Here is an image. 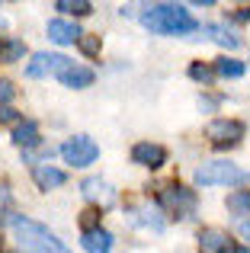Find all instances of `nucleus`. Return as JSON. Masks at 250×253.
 <instances>
[{
    "instance_id": "1",
    "label": "nucleus",
    "mask_w": 250,
    "mask_h": 253,
    "mask_svg": "<svg viewBox=\"0 0 250 253\" xmlns=\"http://www.w3.org/2000/svg\"><path fill=\"white\" fill-rule=\"evenodd\" d=\"M141 23L148 26L151 32H161V36H186V32H196L199 23L189 16V10H183L180 3H154L144 6Z\"/></svg>"
},
{
    "instance_id": "2",
    "label": "nucleus",
    "mask_w": 250,
    "mask_h": 253,
    "mask_svg": "<svg viewBox=\"0 0 250 253\" xmlns=\"http://www.w3.org/2000/svg\"><path fill=\"white\" fill-rule=\"evenodd\" d=\"M10 228L16 234V244L23 253H71V247H64L48 228H42L39 221H32L26 215H13Z\"/></svg>"
},
{
    "instance_id": "3",
    "label": "nucleus",
    "mask_w": 250,
    "mask_h": 253,
    "mask_svg": "<svg viewBox=\"0 0 250 253\" xmlns=\"http://www.w3.org/2000/svg\"><path fill=\"white\" fill-rule=\"evenodd\" d=\"M193 179H196V186H244L250 183V173L228 161H208L196 170Z\"/></svg>"
},
{
    "instance_id": "4",
    "label": "nucleus",
    "mask_w": 250,
    "mask_h": 253,
    "mask_svg": "<svg viewBox=\"0 0 250 253\" xmlns=\"http://www.w3.org/2000/svg\"><path fill=\"white\" fill-rule=\"evenodd\" d=\"M61 157L71 164V167H90V164L100 157V148H96L93 138L77 135V138H71V141L61 144Z\"/></svg>"
},
{
    "instance_id": "5",
    "label": "nucleus",
    "mask_w": 250,
    "mask_h": 253,
    "mask_svg": "<svg viewBox=\"0 0 250 253\" xmlns=\"http://www.w3.org/2000/svg\"><path fill=\"white\" fill-rule=\"evenodd\" d=\"M206 135L212 138L215 148H225V144H238L241 138H244V122H238V119H215V122L206 128Z\"/></svg>"
},
{
    "instance_id": "6",
    "label": "nucleus",
    "mask_w": 250,
    "mask_h": 253,
    "mask_svg": "<svg viewBox=\"0 0 250 253\" xmlns=\"http://www.w3.org/2000/svg\"><path fill=\"white\" fill-rule=\"evenodd\" d=\"M71 64H74V61H71V58H64V55H48V51H39V55L29 61L26 74H29V77H45V74L61 77Z\"/></svg>"
},
{
    "instance_id": "7",
    "label": "nucleus",
    "mask_w": 250,
    "mask_h": 253,
    "mask_svg": "<svg viewBox=\"0 0 250 253\" xmlns=\"http://www.w3.org/2000/svg\"><path fill=\"white\" fill-rule=\"evenodd\" d=\"M161 202L167 209H176V215H186V211H193L196 196H193V189H183V186H164Z\"/></svg>"
},
{
    "instance_id": "8",
    "label": "nucleus",
    "mask_w": 250,
    "mask_h": 253,
    "mask_svg": "<svg viewBox=\"0 0 250 253\" xmlns=\"http://www.w3.org/2000/svg\"><path fill=\"white\" fill-rule=\"evenodd\" d=\"M131 161H135V164H141V167L157 170V167H164V164H167V151H164L161 144L141 141V144H135V148H131Z\"/></svg>"
},
{
    "instance_id": "9",
    "label": "nucleus",
    "mask_w": 250,
    "mask_h": 253,
    "mask_svg": "<svg viewBox=\"0 0 250 253\" xmlns=\"http://www.w3.org/2000/svg\"><path fill=\"white\" fill-rule=\"evenodd\" d=\"M81 36L83 32L74 23H68V19H51L48 23V39L58 45H74V42H81Z\"/></svg>"
},
{
    "instance_id": "10",
    "label": "nucleus",
    "mask_w": 250,
    "mask_h": 253,
    "mask_svg": "<svg viewBox=\"0 0 250 253\" xmlns=\"http://www.w3.org/2000/svg\"><path fill=\"white\" fill-rule=\"evenodd\" d=\"M199 247L206 253H234V247L228 244V234L225 231H215V228H208V231L199 234Z\"/></svg>"
},
{
    "instance_id": "11",
    "label": "nucleus",
    "mask_w": 250,
    "mask_h": 253,
    "mask_svg": "<svg viewBox=\"0 0 250 253\" xmlns=\"http://www.w3.org/2000/svg\"><path fill=\"white\" fill-rule=\"evenodd\" d=\"M81 189H83V196H87L90 202H100L103 209L116 202V192L109 189V186L103 183V179H83V186H81Z\"/></svg>"
},
{
    "instance_id": "12",
    "label": "nucleus",
    "mask_w": 250,
    "mask_h": 253,
    "mask_svg": "<svg viewBox=\"0 0 250 253\" xmlns=\"http://www.w3.org/2000/svg\"><path fill=\"white\" fill-rule=\"evenodd\" d=\"M81 247L87 250V253H109V250H113V234L103 231V228L87 231V234L81 237Z\"/></svg>"
},
{
    "instance_id": "13",
    "label": "nucleus",
    "mask_w": 250,
    "mask_h": 253,
    "mask_svg": "<svg viewBox=\"0 0 250 253\" xmlns=\"http://www.w3.org/2000/svg\"><path fill=\"white\" fill-rule=\"evenodd\" d=\"M32 179L39 183V189H55V186H64V170H55L48 167V164H39V167H32Z\"/></svg>"
},
{
    "instance_id": "14",
    "label": "nucleus",
    "mask_w": 250,
    "mask_h": 253,
    "mask_svg": "<svg viewBox=\"0 0 250 253\" xmlns=\"http://www.w3.org/2000/svg\"><path fill=\"white\" fill-rule=\"evenodd\" d=\"M13 144L16 148H36L39 144V125L32 119H23V122L13 128Z\"/></svg>"
},
{
    "instance_id": "15",
    "label": "nucleus",
    "mask_w": 250,
    "mask_h": 253,
    "mask_svg": "<svg viewBox=\"0 0 250 253\" xmlns=\"http://www.w3.org/2000/svg\"><path fill=\"white\" fill-rule=\"evenodd\" d=\"M64 86H71V90H83V86L93 84V71L90 68H77V64H71L68 71H64L61 77H58Z\"/></svg>"
},
{
    "instance_id": "16",
    "label": "nucleus",
    "mask_w": 250,
    "mask_h": 253,
    "mask_svg": "<svg viewBox=\"0 0 250 253\" xmlns=\"http://www.w3.org/2000/svg\"><path fill=\"white\" fill-rule=\"evenodd\" d=\"M206 32L215 39L218 45H225V48H241V39L234 36V32H228L225 26H206Z\"/></svg>"
},
{
    "instance_id": "17",
    "label": "nucleus",
    "mask_w": 250,
    "mask_h": 253,
    "mask_svg": "<svg viewBox=\"0 0 250 253\" xmlns=\"http://www.w3.org/2000/svg\"><path fill=\"white\" fill-rule=\"evenodd\" d=\"M244 64L241 61H234V58H218L215 61V74H221V77H244Z\"/></svg>"
},
{
    "instance_id": "18",
    "label": "nucleus",
    "mask_w": 250,
    "mask_h": 253,
    "mask_svg": "<svg viewBox=\"0 0 250 253\" xmlns=\"http://www.w3.org/2000/svg\"><path fill=\"white\" fill-rule=\"evenodd\" d=\"M228 209L234 211V215H250V192L247 189H238L228 196Z\"/></svg>"
},
{
    "instance_id": "19",
    "label": "nucleus",
    "mask_w": 250,
    "mask_h": 253,
    "mask_svg": "<svg viewBox=\"0 0 250 253\" xmlns=\"http://www.w3.org/2000/svg\"><path fill=\"white\" fill-rule=\"evenodd\" d=\"M55 10H61V13H71V16H87L93 6L87 3V0H58L55 3Z\"/></svg>"
},
{
    "instance_id": "20",
    "label": "nucleus",
    "mask_w": 250,
    "mask_h": 253,
    "mask_svg": "<svg viewBox=\"0 0 250 253\" xmlns=\"http://www.w3.org/2000/svg\"><path fill=\"white\" fill-rule=\"evenodd\" d=\"M189 77H193V81H199V84H212L215 71L206 68V64H193V68H189Z\"/></svg>"
},
{
    "instance_id": "21",
    "label": "nucleus",
    "mask_w": 250,
    "mask_h": 253,
    "mask_svg": "<svg viewBox=\"0 0 250 253\" xmlns=\"http://www.w3.org/2000/svg\"><path fill=\"white\" fill-rule=\"evenodd\" d=\"M81 51L83 55H96V51H100V36H81Z\"/></svg>"
},
{
    "instance_id": "22",
    "label": "nucleus",
    "mask_w": 250,
    "mask_h": 253,
    "mask_svg": "<svg viewBox=\"0 0 250 253\" xmlns=\"http://www.w3.org/2000/svg\"><path fill=\"white\" fill-rule=\"evenodd\" d=\"M23 51H26V48H23V42H16V39H13V42L3 48V58H6V61H16V58L23 55Z\"/></svg>"
},
{
    "instance_id": "23",
    "label": "nucleus",
    "mask_w": 250,
    "mask_h": 253,
    "mask_svg": "<svg viewBox=\"0 0 250 253\" xmlns=\"http://www.w3.org/2000/svg\"><path fill=\"white\" fill-rule=\"evenodd\" d=\"M96 221H100V215H96L93 209H90V211H83V218H81V224H83V234H87V231H96Z\"/></svg>"
},
{
    "instance_id": "24",
    "label": "nucleus",
    "mask_w": 250,
    "mask_h": 253,
    "mask_svg": "<svg viewBox=\"0 0 250 253\" xmlns=\"http://www.w3.org/2000/svg\"><path fill=\"white\" fill-rule=\"evenodd\" d=\"M13 93H16V90H13V84L0 77V106H6V103H10V99H13Z\"/></svg>"
},
{
    "instance_id": "25",
    "label": "nucleus",
    "mask_w": 250,
    "mask_h": 253,
    "mask_svg": "<svg viewBox=\"0 0 250 253\" xmlns=\"http://www.w3.org/2000/svg\"><path fill=\"white\" fill-rule=\"evenodd\" d=\"M3 122H16V112H13L10 106H0V125Z\"/></svg>"
},
{
    "instance_id": "26",
    "label": "nucleus",
    "mask_w": 250,
    "mask_h": 253,
    "mask_svg": "<svg viewBox=\"0 0 250 253\" xmlns=\"http://www.w3.org/2000/svg\"><path fill=\"white\" fill-rule=\"evenodd\" d=\"M6 205H10V189H6V186H0V215L6 211Z\"/></svg>"
},
{
    "instance_id": "27",
    "label": "nucleus",
    "mask_w": 250,
    "mask_h": 253,
    "mask_svg": "<svg viewBox=\"0 0 250 253\" xmlns=\"http://www.w3.org/2000/svg\"><path fill=\"white\" fill-rule=\"evenodd\" d=\"M238 231H241V237H247V241H250V218H241V221H238Z\"/></svg>"
},
{
    "instance_id": "28",
    "label": "nucleus",
    "mask_w": 250,
    "mask_h": 253,
    "mask_svg": "<svg viewBox=\"0 0 250 253\" xmlns=\"http://www.w3.org/2000/svg\"><path fill=\"white\" fill-rule=\"evenodd\" d=\"M238 19H250V6H244V10L238 13Z\"/></svg>"
},
{
    "instance_id": "29",
    "label": "nucleus",
    "mask_w": 250,
    "mask_h": 253,
    "mask_svg": "<svg viewBox=\"0 0 250 253\" xmlns=\"http://www.w3.org/2000/svg\"><path fill=\"white\" fill-rule=\"evenodd\" d=\"M0 51H3V42H0Z\"/></svg>"
}]
</instances>
